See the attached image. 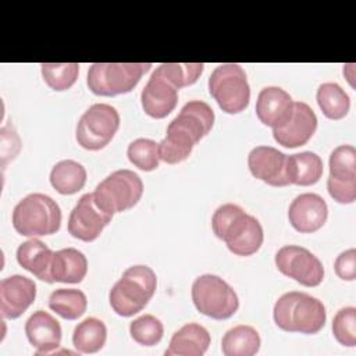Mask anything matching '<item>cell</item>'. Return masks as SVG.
Wrapping results in <instances>:
<instances>
[{
	"instance_id": "obj_28",
	"label": "cell",
	"mask_w": 356,
	"mask_h": 356,
	"mask_svg": "<svg viewBox=\"0 0 356 356\" xmlns=\"http://www.w3.org/2000/svg\"><path fill=\"white\" fill-rule=\"evenodd\" d=\"M49 307L65 320H76L86 312L88 299L81 289L60 288L50 293Z\"/></svg>"
},
{
	"instance_id": "obj_38",
	"label": "cell",
	"mask_w": 356,
	"mask_h": 356,
	"mask_svg": "<svg viewBox=\"0 0 356 356\" xmlns=\"http://www.w3.org/2000/svg\"><path fill=\"white\" fill-rule=\"evenodd\" d=\"M335 274L343 281H355L356 280V250L350 248L342 253H339L334 261Z\"/></svg>"
},
{
	"instance_id": "obj_2",
	"label": "cell",
	"mask_w": 356,
	"mask_h": 356,
	"mask_svg": "<svg viewBox=\"0 0 356 356\" xmlns=\"http://www.w3.org/2000/svg\"><path fill=\"white\" fill-rule=\"evenodd\" d=\"M274 323L286 332L317 334L323 330L327 312L321 300L299 291H291L278 298L273 309Z\"/></svg>"
},
{
	"instance_id": "obj_12",
	"label": "cell",
	"mask_w": 356,
	"mask_h": 356,
	"mask_svg": "<svg viewBox=\"0 0 356 356\" xmlns=\"http://www.w3.org/2000/svg\"><path fill=\"white\" fill-rule=\"evenodd\" d=\"M36 284L33 280L14 274L0 281V313L3 318H18L35 302Z\"/></svg>"
},
{
	"instance_id": "obj_11",
	"label": "cell",
	"mask_w": 356,
	"mask_h": 356,
	"mask_svg": "<svg viewBox=\"0 0 356 356\" xmlns=\"http://www.w3.org/2000/svg\"><path fill=\"white\" fill-rule=\"evenodd\" d=\"M111 218V214L96 204L93 192L85 193L70 213L68 232L79 241L92 242L102 234Z\"/></svg>"
},
{
	"instance_id": "obj_9",
	"label": "cell",
	"mask_w": 356,
	"mask_h": 356,
	"mask_svg": "<svg viewBox=\"0 0 356 356\" xmlns=\"http://www.w3.org/2000/svg\"><path fill=\"white\" fill-rule=\"evenodd\" d=\"M120 128V114L115 107L106 103L90 106L79 118L75 138L86 150L106 147Z\"/></svg>"
},
{
	"instance_id": "obj_37",
	"label": "cell",
	"mask_w": 356,
	"mask_h": 356,
	"mask_svg": "<svg viewBox=\"0 0 356 356\" xmlns=\"http://www.w3.org/2000/svg\"><path fill=\"white\" fill-rule=\"evenodd\" d=\"M327 189L330 196L341 204H350L356 200V179L343 181L328 177Z\"/></svg>"
},
{
	"instance_id": "obj_17",
	"label": "cell",
	"mask_w": 356,
	"mask_h": 356,
	"mask_svg": "<svg viewBox=\"0 0 356 356\" xmlns=\"http://www.w3.org/2000/svg\"><path fill=\"white\" fill-rule=\"evenodd\" d=\"M140 102L143 111L152 118H164L174 111L178 103V89L165 78L153 72L142 89Z\"/></svg>"
},
{
	"instance_id": "obj_15",
	"label": "cell",
	"mask_w": 356,
	"mask_h": 356,
	"mask_svg": "<svg viewBox=\"0 0 356 356\" xmlns=\"http://www.w3.org/2000/svg\"><path fill=\"white\" fill-rule=\"evenodd\" d=\"M252 175L271 186L289 185L286 178V154L273 146H256L248 154Z\"/></svg>"
},
{
	"instance_id": "obj_22",
	"label": "cell",
	"mask_w": 356,
	"mask_h": 356,
	"mask_svg": "<svg viewBox=\"0 0 356 356\" xmlns=\"http://www.w3.org/2000/svg\"><path fill=\"white\" fill-rule=\"evenodd\" d=\"M250 218L252 216L238 204L225 203L216 209L211 217V228L214 235L228 245L243 232Z\"/></svg>"
},
{
	"instance_id": "obj_35",
	"label": "cell",
	"mask_w": 356,
	"mask_h": 356,
	"mask_svg": "<svg viewBox=\"0 0 356 356\" xmlns=\"http://www.w3.org/2000/svg\"><path fill=\"white\" fill-rule=\"evenodd\" d=\"M332 334L343 346L353 348L356 345V309L353 306L337 312L332 320Z\"/></svg>"
},
{
	"instance_id": "obj_32",
	"label": "cell",
	"mask_w": 356,
	"mask_h": 356,
	"mask_svg": "<svg viewBox=\"0 0 356 356\" xmlns=\"http://www.w3.org/2000/svg\"><path fill=\"white\" fill-rule=\"evenodd\" d=\"M132 339L142 346L157 345L164 334L163 323L153 314H143L129 324Z\"/></svg>"
},
{
	"instance_id": "obj_36",
	"label": "cell",
	"mask_w": 356,
	"mask_h": 356,
	"mask_svg": "<svg viewBox=\"0 0 356 356\" xmlns=\"http://www.w3.org/2000/svg\"><path fill=\"white\" fill-rule=\"evenodd\" d=\"M21 150V140L11 124L4 125L0 129V153H1V165L6 167V164L15 159V156Z\"/></svg>"
},
{
	"instance_id": "obj_8",
	"label": "cell",
	"mask_w": 356,
	"mask_h": 356,
	"mask_svg": "<svg viewBox=\"0 0 356 356\" xmlns=\"http://www.w3.org/2000/svg\"><path fill=\"white\" fill-rule=\"evenodd\" d=\"M142 195L143 182L140 177L127 168L107 175L93 192L96 204L111 216L136 206Z\"/></svg>"
},
{
	"instance_id": "obj_18",
	"label": "cell",
	"mask_w": 356,
	"mask_h": 356,
	"mask_svg": "<svg viewBox=\"0 0 356 356\" xmlns=\"http://www.w3.org/2000/svg\"><path fill=\"white\" fill-rule=\"evenodd\" d=\"M25 334L29 343L36 349V355L50 353L60 346L61 325L47 312L36 310L25 323Z\"/></svg>"
},
{
	"instance_id": "obj_26",
	"label": "cell",
	"mask_w": 356,
	"mask_h": 356,
	"mask_svg": "<svg viewBox=\"0 0 356 356\" xmlns=\"http://www.w3.org/2000/svg\"><path fill=\"white\" fill-rule=\"evenodd\" d=\"M107 339L106 324L96 318L88 317L81 321L72 334V345L81 353H96L99 352Z\"/></svg>"
},
{
	"instance_id": "obj_24",
	"label": "cell",
	"mask_w": 356,
	"mask_h": 356,
	"mask_svg": "<svg viewBox=\"0 0 356 356\" xmlns=\"http://www.w3.org/2000/svg\"><path fill=\"white\" fill-rule=\"evenodd\" d=\"M260 335L256 328L245 324L229 328L221 339V350L225 356H253L260 349Z\"/></svg>"
},
{
	"instance_id": "obj_27",
	"label": "cell",
	"mask_w": 356,
	"mask_h": 356,
	"mask_svg": "<svg viewBox=\"0 0 356 356\" xmlns=\"http://www.w3.org/2000/svg\"><path fill=\"white\" fill-rule=\"evenodd\" d=\"M316 100L323 114L330 120H342L350 108L348 93L335 82L321 83L316 93Z\"/></svg>"
},
{
	"instance_id": "obj_30",
	"label": "cell",
	"mask_w": 356,
	"mask_h": 356,
	"mask_svg": "<svg viewBox=\"0 0 356 356\" xmlns=\"http://www.w3.org/2000/svg\"><path fill=\"white\" fill-rule=\"evenodd\" d=\"M43 81L49 88L57 92L70 89L78 78V63H43L40 64Z\"/></svg>"
},
{
	"instance_id": "obj_13",
	"label": "cell",
	"mask_w": 356,
	"mask_h": 356,
	"mask_svg": "<svg viewBox=\"0 0 356 356\" xmlns=\"http://www.w3.org/2000/svg\"><path fill=\"white\" fill-rule=\"evenodd\" d=\"M328 206L317 193L298 195L288 209L291 225L300 234H312L318 231L327 221Z\"/></svg>"
},
{
	"instance_id": "obj_31",
	"label": "cell",
	"mask_w": 356,
	"mask_h": 356,
	"mask_svg": "<svg viewBox=\"0 0 356 356\" xmlns=\"http://www.w3.org/2000/svg\"><path fill=\"white\" fill-rule=\"evenodd\" d=\"M129 161L142 171H153L159 167V143L147 138H138L132 140L127 149Z\"/></svg>"
},
{
	"instance_id": "obj_20",
	"label": "cell",
	"mask_w": 356,
	"mask_h": 356,
	"mask_svg": "<svg viewBox=\"0 0 356 356\" xmlns=\"http://www.w3.org/2000/svg\"><path fill=\"white\" fill-rule=\"evenodd\" d=\"M53 254L54 252L46 243H43L40 239L32 238L18 246L17 261L22 268L32 273L36 278L51 284L53 278L50 268Z\"/></svg>"
},
{
	"instance_id": "obj_23",
	"label": "cell",
	"mask_w": 356,
	"mask_h": 356,
	"mask_svg": "<svg viewBox=\"0 0 356 356\" xmlns=\"http://www.w3.org/2000/svg\"><path fill=\"white\" fill-rule=\"evenodd\" d=\"M323 160L314 152H300L286 156V178L289 185L310 186L323 175Z\"/></svg>"
},
{
	"instance_id": "obj_7",
	"label": "cell",
	"mask_w": 356,
	"mask_h": 356,
	"mask_svg": "<svg viewBox=\"0 0 356 356\" xmlns=\"http://www.w3.org/2000/svg\"><path fill=\"white\" fill-rule=\"evenodd\" d=\"M192 300L199 313L214 320H227L239 307L236 292L214 274H203L193 281Z\"/></svg>"
},
{
	"instance_id": "obj_33",
	"label": "cell",
	"mask_w": 356,
	"mask_h": 356,
	"mask_svg": "<svg viewBox=\"0 0 356 356\" xmlns=\"http://www.w3.org/2000/svg\"><path fill=\"white\" fill-rule=\"evenodd\" d=\"M330 177L334 179H356V149L352 145H341L330 154Z\"/></svg>"
},
{
	"instance_id": "obj_29",
	"label": "cell",
	"mask_w": 356,
	"mask_h": 356,
	"mask_svg": "<svg viewBox=\"0 0 356 356\" xmlns=\"http://www.w3.org/2000/svg\"><path fill=\"white\" fill-rule=\"evenodd\" d=\"M204 70L203 63H164L156 68V74L165 78L177 89L193 85Z\"/></svg>"
},
{
	"instance_id": "obj_16",
	"label": "cell",
	"mask_w": 356,
	"mask_h": 356,
	"mask_svg": "<svg viewBox=\"0 0 356 356\" xmlns=\"http://www.w3.org/2000/svg\"><path fill=\"white\" fill-rule=\"evenodd\" d=\"M293 100L288 92L278 86H267L260 90L256 100V115L264 125L277 129L292 117Z\"/></svg>"
},
{
	"instance_id": "obj_6",
	"label": "cell",
	"mask_w": 356,
	"mask_h": 356,
	"mask_svg": "<svg viewBox=\"0 0 356 356\" xmlns=\"http://www.w3.org/2000/svg\"><path fill=\"white\" fill-rule=\"evenodd\" d=\"M209 92L220 108L228 114H238L249 106L250 86L239 64L217 65L209 78Z\"/></svg>"
},
{
	"instance_id": "obj_1",
	"label": "cell",
	"mask_w": 356,
	"mask_h": 356,
	"mask_svg": "<svg viewBox=\"0 0 356 356\" xmlns=\"http://www.w3.org/2000/svg\"><path fill=\"white\" fill-rule=\"evenodd\" d=\"M214 111L203 100H191L168 124L165 138L159 143L160 160L178 164L189 157L195 145L204 138L214 125Z\"/></svg>"
},
{
	"instance_id": "obj_34",
	"label": "cell",
	"mask_w": 356,
	"mask_h": 356,
	"mask_svg": "<svg viewBox=\"0 0 356 356\" xmlns=\"http://www.w3.org/2000/svg\"><path fill=\"white\" fill-rule=\"evenodd\" d=\"M263 241H264L263 227L259 222V220L252 216L243 232L238 238H235L231 243H228L227 248L229 249V252H232L236 256H252L261 248Z\"/></svg>"
},
{
	"instance_id": "obj_3",
	"label": "cell",
	"mask_w": 356,
	"mask_h": 356,
	"mask_svg": "<svg viewBox=\"0 0 356 356\" xmlns=\"http://www.w3.org/2000/svg\"><path fill=\"white\" fill-rule=\"evenodd\" d=\"M157 288V277L147 266H132L113 285L108 293L111 309L122 317H131L142 312L153 298Z\"/></svg>"
},
{
	"instance_id": "obj_25",
	"label": "cell",
	"mask_w": 356,
	"mask_h": 356,
	"mask_svg": "<svg viewBox=\"0 0 356 356\" xmlns=\"http://www.w3.org/2000/svg\"><path fill=\"white\" fill-rule=\"evenodd\" d=\"M86 170L75 160H61L50 171V184L61 195H74L86 184Z\"/></svg>"
},
{
	"instance_id": "obj_21",
	"label": "cell",
	"mask_w": 356,
	"mask_h": 356,
	"mask_svg": "<svg viewBox=\"0 0 356 356\" xmlns=\"http://www.w3.org/2000/svg\"><path fill=\"white\" fill-rule=\"evenodd\" d=\"M50 274L53 282L79 284L88 274L86 256L75 248L60 249L53 254Z\"/></svg>"
},
{
	"instance_id": "obj_19",
	"label": "cell",
	"mask_w": 356,
	"mask_h": 356,
	"mask_svg": "<svg viewBox=\"0 0 356 356\" xmlns=\"http://www.w3.org/2000/svg\"><path fill=\"white\" fill-rule=\"evenodd\" d=\"M210 341V334L203 325L188 323L172 334L165 356H202L209 349Z\"/></svg>"
},
{
	"instance_id": "obj_14",
	"label": "cell",
	"mask_w": 356,
	"mask_h": 356,
	"mask_svg": "<svg viewBox=\"0 0 356 356\" xmlns=\"http://www.w3.org/2000/svg\"><path fill=\"white\" fill-rule=\"evenodd\" d=\"M317 129V117L305 102L293 103L291 120L281 128L273 129V136L284 147H299L306 145Z\"/></svg>"
},
{
	"instance_id": "obj_4",
	"label": "cell",
	"mask_w": 356,
	"mask_h": 356,
	"mask_svg": "<svg viewBox=\"0 0 356 356\" xmlns=\"http://www.w3.org/2000/svg\"><path fill=\"white\" fill-rule=\"evenodd\" d=\"M61 225L60 206L44 193H29L13 210V227L24 236L56 234Z\"/></svg>"
},
{
	"instance_id": "obj_10",
	"label": "cell",
	"mask_w": 356,
	"mask_h": 356,
	"mask_svg": "<svg viewBox=\"0 0 356 356\" xmlns=\"http://www.w3.org/2000/svg\"><path fill=\"white\" fill-rule=\"evenodd\" d=\"M275 266L280 273L303 286H317L324 280V267L317 256L306 248L285 245L275 253Z\"/></svg>"
},
{
	"instance_id": "obj_5",
	"label": "cell",
	"mask_w": 356,
	"mask_h": 356,
	"mask_svg": "<svg viewBox=\"0 0 356 356\" xmlns=\"http://www.w3.org/2000/svg\"><path fill=\"white\" fill-rule=\"evenodd\" d=\"M150 63H95L88 71V86L97 96H117L131 92Z\"/></svg>"
}]
</instances>
